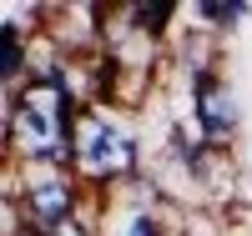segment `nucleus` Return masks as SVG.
<instances>
[{
    "label": "nucleus",
    "instance_id": "f257e3e1",
    "mask_svg": "<svg viewBox=\"0 0 252 236\" xmlns=\"http://www.w3.org/2000/svg\"><path fill=\"white\" fill-rule=\"evenodd\" d=\"M86 111L66 85L31 76L20 91L5 96V156L40 171H76V116Z\"/></svg>",
    "mask_w": 252,
    "mask_h": 236
},
{
    "label": "nucleus",
    "instance_id": "7ed1b4c3",
    "mask_svg": "<svg viewBox=\"0 0 252 236\" xmlns=\"http://www.w3.org/2000/svg\"><path fill=\"white\" fill-rule=\"evenodd\" d=\"M20 221L26 236H46L61 221L81 216V211L101 206V196L76 176V171H40V166H20Z\"/></svg>",
    "mask_w": 252,
    "mask_h": 236
},
{
    "label": "nucleus",
    "instance_id": "423d86ee",
    "mask_svg": "<svg viewBox=\"0 0 252 236\" xmlns=\"http://www.w3.org/2000/svg\"><path fill=\"white\" fill-rule=\"evenodd\" d=\"M237 236H252V216H247V226H242V231H237Z\"/></svg>",
    "mask_w": 252,
    "mask_h": 236
},
{
    "label": "nucleus",
    "instance_id": "20e7f679",
    "mask_svg": "<svg viewBox=\"0 0 252 236\" xmlns=\"http://www.w3.org/2000/svg\"><path fill=\"white\" fill-rule=\"evenodd\" d=\"M182 15H187L182 20L187 30L222 40V35L242 30L247 20H252V5H247V0H192V5H182Z\"/></svg>",
    "mask_w": 252,
    "mask_h": 236
},
{
    "label": "nucleus",
    "instance_id": "39448f33",
    "mask_svg": "<svg viewBox=\"0 0 252 236\" xmlns=\"http://www.w3.org/2000/svg\"><path fill=\"white\" fill-rule=\"evenodd\" d=\"M46 236H101V206L81 211V216H71V221H61V226L46 231Z\"/></svg>",
    "mask_w": 252,
    "mask_h": 236
},
{
    "label": "nucleus",
    "instance_id": "f03ea898",
    "mask_svg": "<svg viewBox=\"0 0 252 236\" xmlns=\"http://www.w3.org/2000/svg\"><path fill=\"white\" fill-rule=\"evenodd\" d=\"M76 176L96 196L141 181L146 176V146L136 131V116L116 111V105H86L76 116Z\"/></svg>",
    "mask_w": 252,
    "mask_h": 236
}]
</instances>
